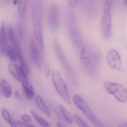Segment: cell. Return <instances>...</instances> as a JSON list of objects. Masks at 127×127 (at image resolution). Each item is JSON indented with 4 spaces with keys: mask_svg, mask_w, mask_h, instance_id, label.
<instances>
[{
    "mask_svg": "<svg viewBox=\"0 0 127 127\" xmlns=\"http://www.w3.org/2000/svg\"><path fill=\"white\" fill-rule=\"evenodd\" d=\"M111 2L105 0L103 5V12L101 22V30L104 38L109 39L112 33V17Z\"/></svg>",
    "mask_w": 127,
    "mask_h": 127,
    "instance_id": "1",
    "label": "cell"
},
{
    "mask_svg": "<svg viewBox=\"0 0 127 127\" xmlns=\"http://www.w3.org/2000/svg\"><path fill=\"white\" fill-rule=\"evenodd\" d=\"M73 101L76 107L96 127H105L103 123L94 115L87 102L81 96L76 94L73 98Z\"/></svg>",
    "mask_w": 127,
    "mask_h": 127,
    "instance_id": "2",
    "label": "cell"
},
{
    "mask_svg": "<svg viewBox=\"0 0 127 127\" xmlns=\"http://www.w3.org/2000/svg\"><path fill=\"white\" fill-rule=\"evenodd\" d=\"M104 87L108 93L114 96L117 101L122 103L127 102V89L116 82L104 81Z\"/></svg>",
    "mask_w": 127,
    "mask_h": 127,
    "instance_id": "3",
    "label": "cell"
},
{
    "mask_svg": "<svg viewBox=\"0 0 127 127\" xmlns=\"http://www.w3.org/2000/svg\"><path fill=\"white\" fill-rule=\"evenodd\" d=\"M52 80L56 90L64 101L70 104V100L66 85L59 71L53 70L52 73Z\"/></svg>",
    "mask_w": 127,
    "mask_h": 127,
    "instance_id": "4",
    "label": "cell"
},
{
    "mask_svg": "<svg viewBox=\"0 0 127 127\" xmlns=\"http://www.w3.org/2000/svg\"><path fill=\"white\" fill-rule=\"evenodd\" d=\"M81 61L84 69L90 72H94L96 69V60L94 53L85 47L81 49Z\"/></svg>",
    "mask_w": 127,
    "mask_h": 127,
    "instance_id": "5",
    "label": "cell"
},
{
    "mask_svg": "<svg viewBox=\"0 0 127 127\" xmlns=\"http://www.w3.org/2000/svg\"><path fill=\"white\" fill-rule=\"evenodd\" d=\"M58 6L55 4H51L48 12V24L50 29L53 31L58 30L60 22V12Z\"/></svg>",
    "mask_w": 127,
    "mask_h": 127,
    "instance_id": "6",
    "label": "cell"
},
{
    "mask_svg": "<svg viewBox=\"0 0 127 127\" xmlns=\"http://www.w3.org/2000/svg\"><path fill=\"white\" fill-rule=\"evenodd\" d=\"M108 64L112 69L119 71L122 66L121 57L119 52L115 49H110L108 52L107 56Z\"/></svg>",
    "mask_w": 127,
    "mask_h": 127,
    "instance_id": "7",
    "label": "cell"
},
{
    "mask_svg": "<svg viewBox=\"0 0 127 127\" xmlns=\"http://www.w3.org/2000/svg\"><path fill=\"white\" fill-rule=\"evenodd\" d=\"M37 44H38L37 41L33 38L31 39L30 50L32 58L37 66L40 69L42 66V59L40 52Z\"/></svg>",
    "mask_w": 127,
    "mask_h": 127,
    "instance_id": "8",
    "label": "cell"
},
{
    "mask_svg": "<svg viewBox=\"0 0 127 127\" xmlns=\"http://www.w3.org/2000/svg\"><path fill=\"white\" fill-rule=\"evenodd\" d=\"M34 24V32L36 41L42 50H43V26L42 21L35 22Z\"/></svg>",
    "mask_w": 127,
    "mask_h": 127,
    "instance_id": "9",
    "label": "cell"
},
{
    "mask_svg": "<svg viewBox=\"0 0 127 127\" xmlns=\"http://www.w3.org/2000/svg\"><path fill=\"white\" fill-rule=\"evenodd\" d=\"M43 6L42 2L40 0H36L32 6V18L33 23L42 21Z\"/></svg>",
    "mask_w": 127,
    "mask_h": 127,
    "instance_id": "10",
    "label": "cell"
},
{
    "mask_svg": "<svg viewBox=\"0 0 127 127\" xmlns=\"http://www.w3.org/2000/svg\"><path fill=\"white\" fill-rule=\"evenodd\" d=\"M8 39L7 32L6 30L5 24L3 22L0 28V53L1 56L4 55L5 49L7 46Z\"/></svg>",
    "mask_w": 127,
    "mask_h": 127,
    "instance_id": "11",
    "label": "cell"
},
{
    "mask_svg": "<svg viewBox=\"0 0 127 127\" xmlns=\"http://www.w3.org/2000/svg\"><path fill=\"white\" fill-rule=\"evenodd\" d=\"M53 46L55 53L58 59L63 67H64L68 62H67L66 58L59 41L56 39L53 41Z\"/></svg>",
    "mask_w": 127,
    "mask_h": 127,
    "instance_id": "12",
    "label": "cell"
},
{
    "mask_svg": "<svg viewBox=\"0 0 127 127\" xmlns=\"http://www.w3.org/2000/svg\"><path fill=\"white\" fill-rule=\"evenodd\" d=\"M8 39L10 42L11 46L14 48L15 49L20 47V44L18 40L14 30L11 26H8L7 29Z\"/></svg>",
    "mask_w": 127,
    "mask_h": 127,
    "instance_id": "13",
    "label": "cell"
},
{
    "mask_svg": "<svg viewBox=\"0 0 127 127\" xmlns=\"http://www.w3.org/2000/svg\"><path fill=\"white\" fill-rule=\"evenodd\" d=\"M8 68L9 72L16 80L21 82L25 80L22 76L18 65L13 63H10L8 65Z\"/></svg>",
    "mask_w": 127,
    "mask_h": 127,
    "instance_id": "14",
    "label": "cell"
},
{
    "mask_svg": "<svg viewBox=\"0 0 127 127\" xmlns=\"http://www.w3.org/2000/svg\"><path fill=\"white\" fill-rule=\"evenodd\" d=\"M0 89L4 97L9 98L12 94V87L9 82L6 79H3L0 81Z\"/></svg>",
    "mask_w": 127,
    "mask_h": 127,
    "instance_id": "15",
    "label": "cell"
},
{
    "mask_svg": "<svg viewBox=\"0 0 127 127\" xmlns=\"http://www.w3.org/2000/svg\"><path fill=\"white\" fill-rule=\"evenodd\" d=\"M22 84L24 92L26 96L30 99H32L35 95L34 90L32 85L27 80L23 81Z\"/></svg>",
    "mask_w": 127,
    "mask_h": 127,
    "instance_id": "16",
    "label": "cell"
},
{
    "mask_svg": "<svg viewBox=\"0 0 127 127\" xmlns=\"http://www.w3.org/2000/svg\"><path fill=\"white\" fill-rule=\"evenodd\" d=\"M36 104L38 108L47 116L50 117L51 113L44 101L39 94H37L35 97Z\"/></svg>",
    "mask_w": 127,
    "mask_h": 127,
    "instance_id": "17",
    "label": "cell"
},
{
    "mask_svg": "<svg viewBox=\"0 0 127 127\" xmlns=\"http://www.w3.org/2000/svg\"><path fill=\"white\" fill-rule=\"evenodd\" d=\"M4 53L9 59L14 62H16L18 58L15 50L11 45H7L5 49Z\"/></svg>",
    "mask_w": 127,
    "mask_h": 127,
    "instance_id": "18",
    "label": "cell"
},
{
    "mask_svg": "<svg viewBox=\"0 0 127 127\" xmlns=\"http://www.w3.org/2000/svg\"><path fill=\"white\" fill-rule=\"evenodd\" d=\"M30 113L35 121L41 126L43 127H50L49 123L46 120L40 116L34 111L31 110Z\"/></svg>",
    "mask_w": 127,
    "mask_h": 127,
    "instance_id": "19",
    "label": "cell"
},
{
    "mask_svg": "<svg viewBox=\"0 0 127 127\" xmlns=\"http://www.w3.org/2000/svg\"><path fill=\"white\" fill-rule=\"evenodd\" d=\"M60 107L62 116L64 120L68 123L70 124H73L74 121V119H73V117L71 116L69 112L62 105H60Z\"/></svg>",
    "mask_w": 127,
    "mask_h": 127,
    "instance_id": "20",
    "label": "cell"
},
{
    "mask_svg": "<svg viewBox=\"0 0 127 127\" xmlns=\"http://www.w3.org/2000/svg\"><path fill=\"white\" fill-rule=\"evenodd\" d=\"M26 0H20L18 2V13L21 17H23L25 14L26 9Z\"/></svg>",
    "mask_w": 127,
    "mask_h": 127,
    "instance_id": "21",
    "label": "cell"
},
{
    "mask_svg": "<svg viewBox=\"0 0 127 127\" xmlns=\"http://www.w3.org/2000/svg\"><path fill=\"white\" fill-rule=\"evenodd\" d=\"M2 114L4 119L8 123L11 127H14V123L11 118V115L8 111L6 108H3L2 110Z\"/></svg>",
    "mask_w": 127,
    "mask_h": 127,
    "instance_id": "22",
    "label": "cell"
},
{
    "mask_svg": "<svg viewBox=\"0 0 127 127\" xmlns=\"http://www.w3.org/2000/svg\"><path fill=\"white\" fill-rule=\"evenodd\" d=\"M71 36L76 45L80 46L81 43V35L77 29H74L72 30V32H71Z\"/></svg>",
    "mask_w": 127,
    "mask_h": 127,
    "instance_id": "23",
    "label": "cell"
},
{
    "mask_svg": "<svg viewBox=\"0 0 127 127\" xmlns=\"http://www.w3.org/2000/svg\"><path fill=\"white\" fill-rule=\"evenodd\" d=\"M73 117L75 122L79 127H90L81 118L76 114H74Z\"/></svg>",
    "mask_w": 127,
    "mask_h": 127,
    "instance_id": "24",
    "label": "cell"
},
{
    "mask_svg": "<svg viewBox=\"0 0 127 127\" xmlns=\"http://www.w3.org/2000/svg\"><path fill=\"white\" fill-rule=\"evenodd\" d=\"M13 123L14 127H35L33 126L21 121H15L13 122Z\"/></svg>",
    "mask_w": 127,
    "mask_h": 127,
    "instance_id": "25",
    "label": "cell"
},
{
    "mask_svg": "<svg viewBox=\"0 0 127 127\" xmlns=\"http://www.w3.org/2000/svg\"><path fill=\"white\" fill-rule=\"evenodd\" d=\"M44 71H45V74L46 77L47 78L49 77L51 74V69H50V64L48 63L46 64L45 65Z\"/></svg>",
    "mask_w": 127,
    "mask_h": 127,
    "instance_id": "26",
    "label": "cell"
},
{
    "mask_svg": "<svg viewBox=\"0 0 127 127\" xmlns=\"http://www.w3.org/2000/svg\"><path fill=\"white\" fill-rule=\"evenodd\" d=\"M21 119L24 122H30L32 121V118L30 115L28 114H24L22 115Z\"/></svg>",
    "mask_w": 127,
    "mask_h": 127,
    "instance_id": "27",
    "label": "cell"
},
{
    "mask_svg": "<svg viewBox=\"0 0 127 127\" xmlns=\"http://www.w3.org/2000/svg\"><path fill=\"white\" fill-rule=\"evenodd\" d=\"M76 2H77V1L75 0H67V3L68 5L72 7L75 5Z\"/></svg>",
    "mask_w": 127,
    "mask_h": 127,
    "instance_id": "28",
    "label": "cell"
},
{
    "mask_svg": "<svg viewBox=\"0 0 127 127\" xmlns=\"http://www.w3.org/2000/svg\"><path fill=\"white\" fill-rule=\"evenodd\" d=\"M14 95L15 96L16 98H17L18 99L21 98V96L20 94L19 93L18 91L16 90L14 92Z\"/></svg>",
    "mask_w": 127,
    "mask_h": 127,
    "instance_id": "29",
    "label": "cell"
},
{
    "mask_svg": "<svg viewBox=\"0 0 127 127\" xmlns=\"http://www.w3.org/2000/svg\"><path fill=\"white\" fill-rule=\"evenodd\" d=\"M119 127H127V122H123L119 125Z\"/></svg>",
    "mask_w": 127,
    "mask_h": 127,
    "instance_id": "30",
    "label": "cell"
},
{
    "mask_svg": "<svg viewBox=\"0 0 127 127\" xmlns=\"http://www.w3.org/2000/svg\"><path fill=\"white\" fill-rule=\"evenodd\" d=\"M57 127H64L61 123L58 122L57 123Z\"/></svg>",
    "mask_w": 127,
    "mask_h": 127,
    "instance_id": "31",
    "label": "cell"
},
{
    "mask_svg": "<svg viewBox=\"0 0 127 127\" xmlns=\"http://www.w3.org/2000/svg\"><path fill=\"white\" fill-rule=\"evenodd\" d=\"M124 5L127 7V0H125L123 1Z\"/></svg>",
    "mask_w": 127,
    "mask_h": 127,
    "instance_id": "32",
    "label": "cell"
}]
</instances>
